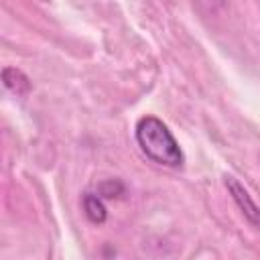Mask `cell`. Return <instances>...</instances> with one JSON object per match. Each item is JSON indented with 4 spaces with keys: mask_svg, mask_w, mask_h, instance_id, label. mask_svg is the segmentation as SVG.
Returning a JSON list of instances; mask_svg holds the SVG:
<instances>
[{
    "mask_svg": "<svg viewBox=\"0 0 260 260\" xmlns=\"http://www.w3.org/2000/svg\"><path fill=\"white\" fill-rule=\"evenodd\" d=\"M223 181H225V187H228V191H230L234 203H236L238 209L242 211V215H244L256 230H260V207L256 205V201L252 199V195L248 193V189H246L236 177H232V175H225Z\"/></svg>",
    "mask_w": 260,
    "mask_h": 260,
    "instance_id": "obj_2",
    "label": "cell"
},
{
    "mask_svg": "<svg viewBox=\"0 0 260 260\" xmlns=\"http://www.w3.org/2000/svg\"><path fill=\"white\" fill-rule=\"evenodd\" d=\"M2 81H4L6 89L12 91L14 95H26L30 91L28 77L20 69H16V67H4L2 69Z\"/></svg>",
    "mask_w": 260,
    "mask_h": 260,
    "instance_id": "obj_4",
    "label": "cell"
},
{
    "mask_svg": "<svg viewBox=\"0 0 260 260\" xmlns=\"http://www.w3.org/2000/svg\"><path fill=\"white\" fill-rule=\"evenodd\" d=\"M124 191H126V187H124V183L118 181V179H106V181H102V183L98 185V193H100L104 199L120 197V195H124Z\"/></svg>",
    "mask_w": 260,
    "mask_h": 260,
    "instance_id": "obj_5",
    "label": "cell"
},
{
    "mask_svg": "<svg viewBox=\"0 0 260 260\" xmlns=\"http://www.w3.org/2000/svg\"><path fill=\"white\" fill-rule=\"evenodd\" d=\"M211 6H219V4H223V0H207Z\"/></svg>",
    "mask_w": 260,
    "mask_h": 260,
    "instance_id": "obj_6",
    "label": "cell"
},
{
    "mask_svg": "<svg viewBox=\"0 0 260 260\" xmlns=\"http://www.w3.org/2000/svg\"><path fill=\"white\" fill-rule=\"evenodd\" d=\"M83 205V213L91 223H104L108 219V209L104 205V197L100 193H85L81 199Z\"/></svg>",
    "mask_w": 260,
    "mask_h": 260,
    "instance_id": "obj_3",
    "label": "cell"
},
{
    "mask_svg": "<svg viewBox=\"0 0 260 260\" xmlns=\"http://www.w3.org/2000/svg\"><path fill=\"white\" fill-rule=\"evenodd\" d=\"M134 136H136L140 150L152 162L171 167V169H179L183 165L185 156H183V150H181L177 138L173 136L169 126L162 120H158L156 116H142L136 122Z\"/></svg>",
    "mask_w": 260,
    "mask_h": 260,
    "instance_id": "obj_1",
    "label": "cell"
},
{
    "mask_svg": "<svg viewBox=\"0 0 260 260\" xmlns=\"http://www.w3.org/2000/svg\"><path fill=\"white\" fill-rule=\"evenodd\" d=\"M41 2H51V0H41Z\"/></svg>",
    "mask_w": 260,
    "mask_h": 260,
    "instance_id": "obj_7",
    "label": "cell"
}]
</instances>
